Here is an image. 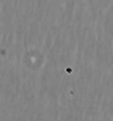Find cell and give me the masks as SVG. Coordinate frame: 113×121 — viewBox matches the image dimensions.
Listing matches in <instances>:
<instances>
[]
</instances>
